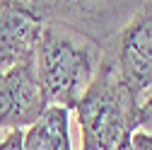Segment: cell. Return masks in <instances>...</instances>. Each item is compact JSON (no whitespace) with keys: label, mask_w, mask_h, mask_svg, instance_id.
I'll return each mask as SVG.
<instances>
[{"label":"cell","mask_w":152,"mask_h":150,"mask_svg":"<svg viewBox=\"0 0 152 150\" xmlns=\"http://www.w3.org/2000/svg\"><path fill=\"white\" fill-rule=\"evenodd\" d=\"M104 58V44L65 22H44L34 49V65L46 104L72 107L94 80Z\"/></svg>","instance_id":"cell-1"},{"label":"cell","mask_w":152,"mask_h":150,"mask_svg":"<svg viewBox=\"0 0 152 150\" xmlns=\"http://www.w3.org/2000/svg\"><path fill=\"white\" fill-rule=\"evenodd\" d=\"M138 107L140 99L133 97L121 80L116 58L104 44V58L97 75L72 107L82 136L80 150H113L130 143L138 131Z\"/></svg>","instance_id":"cell-2"},{"label":"cell","mask_w":152,"mask_h":150,"mask_svg":"<svg viewBox=\"0 0 152 150\" xmlns=\"http://www.w3.org/2000/svg\"><path fill=\"white\" fill-rule=\"evenodd\" d=\"M106 46L116 58L121 80L133 97L142 102L147 92H152V0H145L133 12Z\"/></svg>","instance_id":"cell-3"},{"label":"cell","mask_w":152,"mask_h":150,"mask_svg":"<svg viewBox=\"0 0 152 150\" xmlns=\"http://www.w3.org/2000/svg\"><path fill=\"white\" fill-rule=\"evenodd\" d=\"M46 107L34 56L0 73V136L7 131H24Z\"/></svg>","instance_id":"cell-4"},{"label":"cell","mask_w":152,"mask_h":150,"mask_svg":"<svg viewBox=\"0 0 152 150\" xmlns=\"http://www.w3.org/2000/svg\"><path fill=\"white\" fill-rule=\"evenodd\" d=\"M41 24L24 7L0 0V73L34 56Z\"/></svg>","instance_id":"cell-5"},{"label":"cell","mask_w":152,"mask_h":150,"mask_svg":"<svg viewBox=\"0 0 152 150\" xmlns=\"http://www.w3.org/2000/svg\"><path fill=\"white\" fill-rule=\"evenodd\" d=\"M51 3L109 34H116L145 0H51Z\"/></svg>","instance_id":"cell-6"},{"label":"cell","mask_w":152,"mask_h":150,"mask_svg":"<svg viewBox=\"0 0 152 150\" xmlns=\"http://www.w3.org/2000/svg\"><path fill=\"white\" fill-rule=\"evenodd\" d=\"M22 150H72L70 109L48 104L41 116L22 131Z\"/></svg>","instance_id":"cell-7"},{"label":"cell","mask_w":152,"mask_h":150,"mask_svg":"<svg viewBox=\"0 0 152 150\" xmlns=\"http://www.w3.org/2000/svg\"><path fill=\"white\" fill-rule=\"evenodd\" d=\"M138 131L152 136V92H147L138 107Z\"/></svg>","instance_id":"cell-8"},{"label":"cell","mask_w":152,"mask_h":150,"mask_svg":"<svg viewBox=\"0 0 152 150\" xmlns=\"http://www.w3.org/2000/svg\"><path fill=\"white\" fill-rule=\"evenodd\" d=\"M0 150H22V131H7L0 136Z\"/></svg>","instance_id":"cell-9"},{"label":"cell","mask_w":152,"mask_h":150,"mask_svg":"<svg viewBox=\"0 0 152 150\" xmlns=\"http://www.w3.org/2000/svg\"><path fill=\"white\" fill-rule=\"evenodd\" d=\"M130 145H133V150H152V136L142 133V131H135L130 138Z\"/></svg>","instance_id":"cell-10"},{"label":"cell","mask_w":152,"mask_h":150,"mask_svg":"<svg viewBox=\"0 0 152 150\" xmlns=\"http://www.w3.org/2000/svg\"><path fill=\"white\" fill-rule=\"evenodd\" d=\"M113 150H133V145H130V143H123V145H118V148H113Z\"/></svg>","instance_id":"cell-11"}]
</instances>
